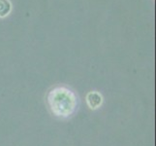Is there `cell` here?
<instances>
[{
    "label": "cell",
    "instance_id": "cell-3",
    "mask_svg": "<svg viewBox=\"0 0 156 146\" xmlns=\"http://www.w3.org/2000/svg\"><path fill=\"white\" fill-rule=\"evenodd\" d=\"M12 11V3L10 0H0V18H6Z\"/></svg>",
    "mask_w": 156,
    "mask_h": 146
},
{
    "label": "cell",
    "instance_id": "cell-2",
    "mask_svg": "<svg viewBox=\"0 0 156 146\" xmlns=\"http://www.w3.org/2000/svg\"><path fill=\"white\" fill-rule=\"evenodd\" d=\"M87 106L90 108L91 110H96L100 108L102 106L104 102V97L102 95L101 93L97 91H92V92H89V93L87 95Z\"/></svg>",
    "mask_w": 156,
    "mask_h": 146
},
{
    "label": "cell",
    "instance_id": "cell-1",
    "mask_svg": "<svg viewBox=\"0 0 156 146\" xmlns=\"http://www.w3.org/2000/svg\"><path fill=\"white\" fill-rule=\"evenodd\" d=\"M47 101L52 114L61 119L71 117L79 106L78 95L71 89L66 87L52 89L48 94Z\"/></svg>",
    "mask_w": 156,
    "mask_h": 146
}]
</instances>
